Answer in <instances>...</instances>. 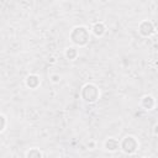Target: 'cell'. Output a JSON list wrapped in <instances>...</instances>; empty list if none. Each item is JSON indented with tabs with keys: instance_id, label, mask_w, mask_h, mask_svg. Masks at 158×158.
<instances>
[{
	"instance_id": "6da1fadb",
	"label": "cell",
	"mask_w": 158,
	"mask_h": 158,
	"mask_svg": "<svg viewBox=\"0 0 158 158\" xmlns=\"http://www.w3.org/2000/svg\"><path fill=\"white\" fill-rule=\"evenodd\" d=\"M69 37L74 44H77L79 47H84L90 40V32L84 26H77L73 28Z\"/></svg>"
},
{
	"instance_id": "7a4b0ae2",
	"label": "cell",
	"mask_w": 158,
	"mask_h": 158,
	"mask_svg": "<svg viewBox=\"0 0 158 158\" xmlns=\"http://www.w3.org/2000/svg\"><path fill=\"white\" fill-rule=\"evenodd\" d=\"M80 94H81V98H83L84 101H86V102H95L99 99L100 91H99L96 85H94V84H85L83 86Z\"/></svg>"
},
{
	"instance_id": "3957f363",
	"label": "cell",
	"mask_w": 158,
	"mask_h": 158,
	"mask_svg": "<svg viewBox=\"0 0 158 158\" xmlns=\"http://www.w3.org/2000/svg\"><path fill=\"white\" fill-rule=\"evenodd\" d=\"M120 148H121L125 153L132 154V153H135V152L137 151V148H138V141H137L136 137H133V136H126V137L121 141Z\"/></svg>"
},
{
	"instance_id": "277c9868",
	"label": "cell",
	"mask_w": 158,
	"mask_h": 158,
	"mask_svg": "<svg viewBox=\"0 0 158 158\" xmlns=\"http://www.w3.org/2000/svg\"><path fill=\"white\" fill-rule=\"evenodd\" d=\"M138 31H139V33L142 35V36H144V37H148V36H151V35H153L154 33V26H153V23L151 22V21H142L141 23H139V26H138Z\"/></svg>"
},
{
	"instance_id": "5b68a950",
	"label": "cell",
	"mask_w": 158,
	"mask_h": 158,
	"mask_svg": "<svg viewBox=\"0 0 158 158\" xmlns=\"http://www.w3.org/2000/svg\"><path fill=\"white\" fill-rule=\"evenodd\" d=\"M105 148H106L107 151H110V152H114V151H116V149L120 148V142H118L117 139L110 137L109 139L105 141Z\"/></svg>"
},
{
	"instance_id": "8992f818",
	"label": "cell",
	"mask_w": 158,
	"mask_h": 158,
	"mask_svg": "<svg viewBox=\"0 0 158 158\" xmlns=\"http://www.w3.org/2000/svg\"><path fill=\"white\" fill-rule=\"evenodd\" d=\"M26 85L30 88V89H36L38 85H40V78L35 74H31L26 78Z\"/></svg>"
},
{
	"instance_id": "52a82bcc",
	"label": "cell",
	"mask_w": 158,
	"mask_h": 158,
	"mask_svg": "<svg viewBox=\"0 0 158 158\" xmlns=\"http://www.w3.org/2000/svg\"><path fill=\"white\" fill-rule=\"evenodd\" d=\"M93 32H94V35L96 37H101L106 32V27H105V25L102 22H96L93 26Z\"/></svg>"
},
{
	"instance_id": "ba28073f",
	"label": "cell",
	"mask_w": 158,
	"mask_h": 158,
	"mask_svg": "<svg viewBox=\"0 0 158 158\" xmlns=\"http://www.w3.org/2000/svg\"><path fill=\"white\" fill-rule=\"evenodd\" d=\"M142 106L146 109V110H152L153 107H154V99H153V96H151V95H146V96H143V99H142Z\"/></svg>"
},
{
	"instance_id": "9c48e42d",
	"label": "cell",
	"mask_w": 158,
	"mask_h": 158,
	"mask_svg": "<svg viewBox=\"0 0 158 158\" xmlns=\"http://www.w3.org/2000/svg\"><path fill=\"white\" fill-rule=\"evenodd\" d=\"M43 154H42V152L38 149V148H31L27 153H26V157H28V158H32V157H36V158H40V157H42Z\"/></svg>"
},
{
	"instance_id": "30bf717a",
	"label": "cell",
	"mask_w": 158,
	"mask_h": 158,
	"mask_svg": "<svg viewBox=\"0 0 158 158\" xmlns=\"http://www.w3.org/2000/svg\"><path fill=\"white\" fill-rule=\"evenodd\" d=\"M77 54H78V52H77V49L73 48V47H69V48L65 49V57H67L68 59H70V60H73V59L77 57Z\"/></svg>"
},
{
	"instance_id": "8fae6325",
	"label": "cell",
	"mask_w": 158,
	"mask_h": 158,
	"mask_svg": "<svg viewBox=\"0 0 158 158\" xmlns=\"http://www.w3.org/2000/svg\"><path fill=\"white\" fill-rule=\"evenodd\" d=\"M5 126H6V118H5V116L2 114H0V132L4 131Z\"/></svg>"
},
{
	"instance_id": "7c38bea8",
	"label": "cell",
	"mask_w": 158,
	"mask_h": 158,
	"mask_svg": "<svg viewBox=\"0 0 158 158\" xmlns=\"http://www.w3.org/2000/svg\"><path fill=\"white\" fill-rule=\"evenodd\" d=\"M60 80V77L58 75V74H54V75H52V81L53 83H58Z\"/></svg>"
}]
</instances>
